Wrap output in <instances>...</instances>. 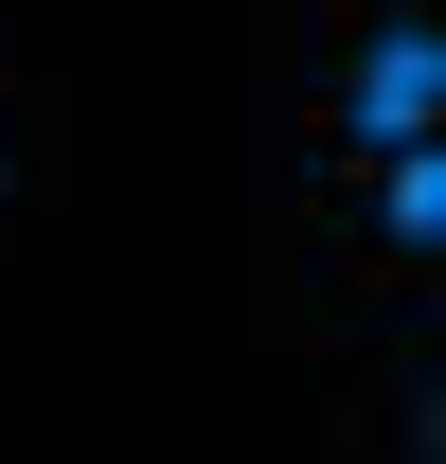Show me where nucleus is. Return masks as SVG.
<instances>
[{
  "instance_id": "obj_1",
  "label": "nucleus",
  "mask_w": 446,
  "mask_h": 464,
  "mask_svg": "<svg viewBox=\"0 0 446 464\" xmlns=\"http://www.w3.org/2000/svg\"><path fill=\"white\" fill-rule=\"evenodd\" d=\"M429 125H446V18L393 0V18H357L339 72H322V161L357 179V161H393V143H429Z\"/></svg>"
},
{
  "instance_id": "obj_2",
  "label": "nucleus",
  "mask_w": 446,
  "mask_h": 464,
  "mask_svg": "<svg viewBox=\"0 0 446 464\" xmlns=\"http://www.w3.org/2000/svg\"><path fill=\"white\" fill-rule=\"evenodd\" d=\"M357 232H375L393 268H429V232H446V161H429V143H393V161H357Z\"/></svg>"
}]
</instances>
